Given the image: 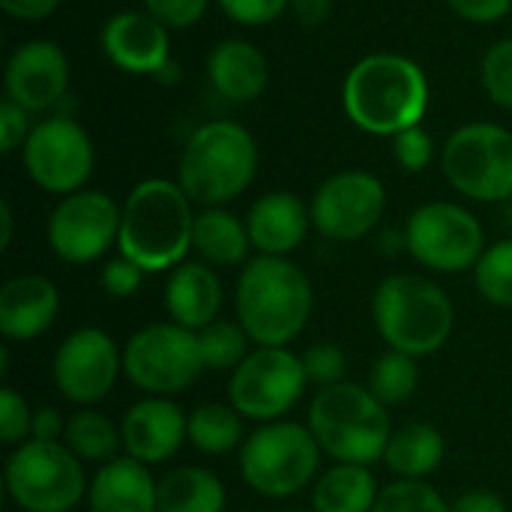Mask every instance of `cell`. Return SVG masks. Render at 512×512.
Returning a JSON list of instances; mask_svg holds the SVG:
<instances>
[{
	"instance_id": "cell-1",
	"label": "cell",
	"mask_w": 512,
	"mask_h": 512,
	"mask_svg": "<svg viewBox=\"0 0 512 512\" xmlns=\"http://www.w3.org/2000/svg\"><path fill=\"white\" fill-rule=\"evenodd\" d=\"M312 306V282L288 258L258 255L246 261L234 288L237 321L258 348L291 345L306 330Z\"/></svg>"
},
{
	"instance_id": "cell-2",
	"label": "cell",
	"mask_w": 512,
	"mask_h": 512,
	"mask_svg": "<svg viewBox=\"0 0 512 512\" xmlns=\"http://www.w3.org/2000/svg\"><path fill=\"white\" fill-rule=\"evenodd\" d=\"M342 102L363 132L396 138L426 117L429 78L402 54H369L348 72Z\"/></svg>"
},
{
	"instance_id": "cell-3",
	"label": "cell",
	"mask_w": 512,
	"mask_h": 512,
	"mask_svg": "<svg viewBox=\"0 0 512 512\" xmlns=\"http://www.w3.org/2000/svg\"><path fill=\"white\" fill-rule=\"evenodd\" d=\"M192 228V201L180 183L153 177L129 192L117 246L144 273H162L183 264L192 249Z\"/></svg>"
},
{
	"instance_id": "cell-4",
	"label": "cell",
	"mask_w": 512,
	"mask_h": 512,
	"mask_svg": "<svg viewBox=\"0 0 512 512\" xmlns=\"http://www.w3.org/2000/svg\"><path fill=\"white\" fill-rule=\"evenodd\" d=\"M372 321L378 336L393 351L420 360L450 342L456 327V306L429 276L396 273L375 288Z\"/></svg>"
},
{
	"instance_id": "cell-5",
	"label": "cell",
	"mask_w": 512,
	"mask_h": 512,
	"mask_svg": "<svg viewBox=\"0 0 512 512\" xmlns=\"http://www.w3.org/2000/svg\"><path fill=\"white\" fill-rule=\"evenodd\" d=\"M258 171V144L234 120H213L192 132L183 147L177 183L192 204L222 207L243 195Z\"/></svg>"
},
{
	"instance_id": "cell-6",
	"label": "cell",
	"mask_w": 512,
	"mask_h": 512,
	"mask_svg": "<svg viewBox=\"0 0 512 512\" xmlns=\"http://www.w3.org/2000/svg\"><path fill=\"white\" fill-rule=\"evenodd\" d=\"M333 462L372 465L384 459L393 438L387 405L369 387L342 381L315 393L306 423Z\"/></svg>"
},
{
	"instance_id": "cell-7",
	"label": "cell",
	"mask_w": 512,
	"mask_h": 512,
	"mask_svg": "<svg viewBox=\"0 0 512 512\" xmlns=\"http://www.w3.org/2000/svg\"><path fill=\"white\" fill-rule=\"evenodd\" d=\"M321 447L309 426L276 420L255 429L240 447V474L264 498H294L315 480Z\"/></svg>"
},
{
	"instance_id": "cell-8",
	"label": "cell",
	"mask_w": 512,
	"mask_h": 512,
	"mask_svg": "<svg viewBox=\"0 0 512 512\" xmlns=\"http://www.w3.org/2000/svg\"><path fill=\"white\" fill-rule=\"evenodd\" d=\"M6 492L21 512H69L87 498L81 459L63 441H24L6 459Z\"/></svg>"
},
{
	"instance_id": "cell-9",
	"label": "cell",
	"mask_w": 512,
	"mask_h": 512,
	"mask_svg": "<svg viewBox=\"0 0 512 512\" xmlns=\"http://www.w3.org/2000/svg\"><path fill=\"white\" fill-rule=\"evenodd\" d=\"M204 372L198 333L174 321L141 327L123 348V375L150 396H177Z\"/></svg>"
},
{
	"instance_id": "cell-10",
	"label": "cell",
	"mask_w": 512,
	"mask_h": 512,
	"mask_svg": "<svg viewBox=\"0 0 512 512\" xmlns=\"http://www.w3.org/2000/svg\"><path fill=\"white\" fill-rule=\"evenodd\" d=\"M444 174L456 192L474 201L512 198V132L495 123L456 129L441 153Z\"/></svg>"
},
{
	"instance_id": "cell-11",
	"label": "cell",
	"mask_w": 512,
	"mask_h": 512,
	"mask_svg": "<svg viewBox=\"0 0 512 512\" xmlns=\"http://www.w3.org/2000/svg\"><path fill=\"white\" fill-rule=\"evenodd\" d=\"M402 234L408 255L435 273L474 270L486 252V234L480 219L450 201H432L417 207Z\"/></svg>"
},
{
	"instance_id": "cell-12",
	"label": "cell",
	"mask_w": 512,
	"mask_h": 512,
	"mask_svg": "<svg viewBox=\"0 0 512 512\" xmlns=\"http://www.w3.org/2000/svg\"><path fill=\"white\" fill-rule=\"evenodd\" d=\"M303 357L288 348H258L252 351L228 381V405L255 423L282 420L306 393Z\"/></svg>"
},
{
	"instance_id": "cell-13",
	"label": "cell",
	"mask_w": 512,
	"mask_h": 512,
	"mask_svg": "<svg viewBox=\"0 0 512 512\" xmlns=\"http://www.w3.org/2000/svg\"><path fill=\"white\" fill-rule=\"evenodd\" d=\"M24 165L30 180L51 195H72L90 180L96 153L90 135L66 114L45 117L24 141Z\"/></svg>"
},
{
	"instance_id": "cell-14",
	"label": "cell",
	"mask_w": 512,
	"mask_h": 512,
	"mask_svg": "<svg viewBox=\"0 0 512 512\" xmlns=\"http://www.w3.org/2000/svg\"><path fill=\"white\" fill-rule=\"evenodd\" d=\"M123 210L96 189L66 195L48 219V243L66 264H93L120 237Z\"/></svg>"
},
{
	"instance_id": "cell-15",
	"label": "cell",
	"mask_w": 512,
	"mask_h": 512,
	"mask_svg": "<svg viewBox=\"0 0 512 512\" xmlns=\"http://www.w3.org/2000/svg\"><path fill=\"white\" fill-rule=\"evenodd\" d=\"M384 183L369 171H342L321 183L312 198V225L336 243H354L372 234L384 216Z\"/></svg>"
},
{
	"instance_id": "cell-16",
	"label": "cell",
	"mask_w": 512,
	"mask_h": 512,
	"mask_svg": "<svg viewBox=\"0 0 512 512\" xmlns=\"http://www.w3.org/2000/svg\"><path fill=\"white\" fill-rule=\"evenodd\" d=\"M123 369V354L117 342L99 327H81L69 333L51 363L54 384L63 399L75 405H96L102 402Z\"/></svg>"
},
{
	"instance_id": "cell-17",
	"label": "cell",
	"mask_w": 512,
	"mask_h": 512,
	"mask_svg": "<svg viewBox=\"0 0 512 512\" xmlns=\"http://www.w3.org/2000/svg\"><path fill=\"white\" fill-rule=\"evenodd\" d=\"M69 87V60L51 39L18 45L6 63V96L24 111H45L63 99Z\"/></svg>"
},
{
	"instance_id": "cell-18",
	"label": "cell",
	"mask_w": 512,
	"mask_h": 512,
	"mask_svg": "<svg viewBox=\"0 0 512 512\" xmlns=\"http://www.w3.org/2000/svg\"><path fill=\"white\" fill-rule=\"evenodd\" d=\"M120 435L126 456L141 465H162L189 441V417L168 396H147L126 411Z\"/></svg>"
},
{
	"instance_id": "cell-19",
	"label": "cell",
	"mask_w": 512,
	"mask_h": 512,
	"mask_svg": "<svg viewBox=\"0 0 512 512\" xmlns=\"http://www.w3.org/2000/svg\"><path fill=\"white\" fill-rule=\"evenodd\" d=\"M108 60L129 75H159L168 69V27L150 12H120L102 30Z\"/></svg>"
},
{
	"instance_id": "cell-20",
	"label": "cell",
	"mask_w": 512,
	"mask_h": 512,
	"mask_svg": "<svg viewBox=\"0 0 512 512\" xmlns=\"http://www.w3.org/2000/svg\"><path fill=\"white\" fill-rule=\"evenodd\" d=\"M60 312V294L51 279L21 273L0 288V333L9 342L39 339Z\"/></svg>"
},
{
	"instance_id": "cell-21",
	"label": "cell",
	"mask_w": 512,
	"mask_h": 512,
	"mask_svg": "<svg viewBox=\"0 0 512 512\" xmlns=\"http://www.w3.org/2000/svg\"><path fill=\"white\" fill-rule=\"evenodd\" d=\"M309 225H312L309 207L291 192L261 195L246 216L252 249H258V255H273V258L291 255L306 240Z\"/></svg>"
},
{
	"instance_id": "cell-22",
	"label": "cell",
	"mask_w": 512,
	"mask_h": 512,
	"mask_svg": "<svg viewBox=\"0 0 512 512\" xmlns=\"http://www.w3.org/2000/svg\"><path fill=\"white\" fill-rule=\"evenodd\" d=\"M90 512H159V480L132 456L105 462L87 486Z\"/></svg>"
},
{
	"instance_id": "cell-23",
	"label": "cell",
	"mask_w": 512,
	"mask_h": 512,
	"mask_svg": "<svg viewBox=\"0 0 512 512\" xmlns=\"http://www.w3.org/2000/svg\"><path fill=\"white\" fill-rule=\"evenodd\" d=\"M222 282L207 261H183L171 270L165 282V312L174 324L186 330H204L219 321Z\"/></svg>"
},
{
	"instance_id": "cell-24",
	"label": "cell",
	"mask_w": 512,
	"mask_h": 512,
	"mask_svg": "<svg viewBox=\"0 0 512 512\" xmlns=\"http://www.w3.org/2000/svg\"><path fill=\"white\" fill-rule=\"evenodd\" d=\"M207 75L216 93L228 102H252L264 93L270 81V66L264 51L243 39L219 42L207 57Z\"/></svg>"
},
{
	"instance_id": "cell-25",
	"label": "cell",
	"mask_w": 512,
	"mask_h": 512,
	"mask_svg": "<svg viewBox=\"0 0 512 512\" xmlns=\"http://www.w3.org/2000/svg\"><path fill=\"white\" fill-rule=\"evenodd\" d=\"M378 495L381 489L369 465L336 462L312 486V512H372Z\"/></svg>"
},
{
	"instance_id": "cell-26",
	"label": "cell",
	"mask_w": 512,
	"mask_h": 512,
	"mask_svg": "<svg viewBox=\"0 0 512 512\" xmlns=\"http://www.w3.org/2000/svg\"><path fill=\"white\" fill-rule=\"evenodd\" d=\"M192 249L210 264V267H237L246 261L252 240L246 222H240L234 213L222 207H204L195 216L192 228Z\"/></svg>"
},
{
	"instance_id": "cell-27",
	"label": "cell",
	"mask_w": 512,
	"mask_h": 512,
	"mask_svg": "<svg viewBox=\"0 0 512 512\" xmlns=\"http://www.w3.org/2000/svg\"><path fill=\"white\" fill-rule=\"evenodd\" d=\"M444 435L429 426V423H408L393 432L384 465L399 477V480H426L435 474L444 462Z\"/></svg>"
},
{
	"instance_id": "cell-28",
	"label": "cell",
	"mask_w": 512,
	"mask_h": 512,
	"mask_svg": "<svg viewBox=\"0 0 512 512\" xmlns=\"http://www.w3.org/2000/svg\"><path fill=\"white\" fill-rule=\"evenodd\" d=\"M225 501L222 480L207 468L183 465L159 480V512H222Z\"/></svg>"
},
{
	"instance_id": "cell-29",
	"label": "cell",
	"mask_w": 512,
	"mask_h": 512,
	"mask_svg": "<svg viewBox=\"0 0 512 512\" xmlns=\"http://www.w3.org/2000/svg\"><path fill=\"white\" fill-rule=\"evenodd\" d=\"M189 441L204 456H228L243 447V417L231 405H198L189 414Z\"/></svg>"
},
{
	"instance_id": "cell-30",
	"label": "cell",
	"mask_w": 512,
	"mask_h": 512,
	"mask_svg": "<svg viewBox=\"0 0 512 512\" xmlns=\"http://www.w3.org/2000/svg\"><path fill=\"white\" fill-rule=\"evenodd\" d=\"M63 444L81 459V462H111L117 459V450L123 444L120 429L99 411H78L66 420Z\"/></svg>"
},
{
	"instance_id": "cell-31",
	"label": "cell",
	"mask_w": 512,
	"mask_h": 512,
	"mask_svg": "<svg viewBox=\"0 0 512 512\" xmlns=\"http://www.w3.org/2000/svg\"><path fill=\"white\" fill-rule=\"evenodd\" d=\"M417 384H420L417 357H408L393 348L381 354L369 369V390L384 405H405L417 393Z\"/></svg>"
},
{
	"instance_id": "cell-32",
	"label": "cell",
	"mask_w": 512,
	"mask_h": 512,
	"mask_svg": "<svg viewBox=\"0 0 512 512\" xmlns=\"http://www.w3.org/2000/svg\"><path fill=\"white\" fill-rule=\"evenodd\" d=\"M198 345H201V357L207 369L225 372V369H237L246 357H249V336L240 324L234 321H213L204 330H198Z\"/></svg>"
},
{
	"instance_id": "cell-33",
	"label": "cell",
	"mask_w": 512,
	"mask_h": 512,
	"mask_svg": "<svg viewBox=\"0 0 512 512\" xmlns=\"http://www.w3.org/2000/svg\"><path fill=\"white\" fill-rule=\"evenodd\" d=\"M474 285L492 306L512 309V240H501L483 252L474 267Z\"/></svg>"
},
{
	"instance_id": "cell-34",
	"label": "cell",
	"mask_w": 512,
	"mask_h": 512,
	"mask_svg": "<svg viewBox=\"0 0 512 512\" xmlns=\"http://www.w3.org/2000/svg\"><path fill=\"white\" fill-rule=\"evenodd\" d=\"M372 512H453V504L423 480H396L381 489Z\"/></svg>"
},
{
	"instance_id": "cell-35",
	"label": "cell",
	"mask_w": 512,
	"mask_h": 512,
	"mask_svg": "<svg viewBox=\"0 0 512 512\" xmlns=\"http://www.w3.org/2000/svg\"><path fill=\"white\" fill-rule=\"evenodd\" d=\"M483 87L501 108H512V39L495 42L483 57Z\"/></svg>"
},
{
	"instance_id": "cell-36",
	"label": "cell",
	"mask_w": 512,
	"mask_h": 512,
	"mask_svg": "<svg viewBox=\"0 0 512 512\" xmlns=\"http://www.w3.org/2000/svg\"><path fill=\"white\" fill-rule=\"evenodd\" d=\"M303 369H306V378L309 384L315 387H333V384H342L345 381V372H348V357L339 345L333 342H318L312 348H306L303 354Z\"/></svg>"
},
{
	"instance_id": "cell-37",
	"label": "cell",
	"mask_w": 512,
	"mask_h": 512,
	"mask_svg": "<svg viewBox=\"0 0 512 512\" xmlns=\"http://www.w3.org/2000/svg\"><path fill=\"white\" fill-rule=\"evenodd\" d=\"M30 429H33V411L24 402V396L12 387L0 390V441L9 447H21L24 441H30Z\"/></svg>"
},
{
	"instance_id": "cell-38",
	"label": "cell",
	"mask_w": 512,
	"mask_h": 512,
	"mask_svg": "<svg viewBox=\"0 0 512 512\" xmlns=\"http://www.w3.org/2000/svg\"><path fill=\"white\" fill-rule=\"evenodd\" d=\"M393 153H396V162L405 171H423L435 156V144H432V135L423 126H411V129H405V132H399L393 138Z\"/></svg>"
},
{
	"instance_id": "cell-39",
	"label": "cell",
	"mask_w": 512,
	"mask_h": 512,
	"mask_svg": "<svg viewBox=\"0 0 512 512\" xmlns=\"http://www.w3.org/2000/svg\"><path fill=\"white\" fill-rule=\"evenodd\" d=\"M219 6L237 24L261 27V24L276 21L291 6V0H219Z\"/></svg>"
},
{
	"instance_id": "cell-40",
	"label": "cell",
	"mask_w": 512,
	"mask_h": 512,
	"mask_svg": "<svg viewBox=\"0 0 512 512\" xmlns=\"http://www.w3.org/2000/svg\"><path fill=\"white\" fill-rule=\"evenodd\" d=\"M141 282H144V270L135 261H129L126 255H117L102 267V288L117 300L132 297L141 288Z\"/></svg>"
},
{
	"instance_id": "cell-41",
	"label": "cell",
	"mask_w": 512,
	"mask_h": 512,
	"mask_svg": "<svg viewBox=\"0 0 512 512\" xmlns=\"http://www.w3.org/2000/svg\"><path fill=\"white\" fill-rule=\"evenodd\" d=\"M207 3L210 0H144L147 12L162 21L168 30H180V27H189L195 24L204 12H207Z\"/></svg>"
},
{
	"instance_id": "cell-42",
	"label": "cell",
	"mask_w": 512,
	"mask_h": 512,
	"mask_svg": "<svg viewBox=\"0 0 512 512\" xmlns=\"http://www.w3.org/2000/svg\"><path fill=\"white\" fill-rule=\"evenodd\" d=\"M30 111H24L18 102H12L9 96L0 102V150L12 153L15 147H21L30 135Z\"/></svg>"
},
{
	"instance_id": "cell-43",
	"label": "cell",
	"mask_w": 512,
	"mask_h": 512,
	"mask_svg": "<svg viewBox=\"0 0 512 512\" xmlns=\"http://www.w3.org/2000/svg\"><path fill=\"white\" fill-rule=\"evenodd\" d=\"M447 3L465 21H480V24L504 18L512 6V0H447Z\"/></svg>"
},
{
	"instance_id": "cell-44",
	"label": "cell",
	"mask_w": 512,
	"mask_h": 512,
	"mask_svg": "<svg viewBox=\"0 0 512 512\" xmlns=\"http://www.w3.org/2000/svg\"><path fill=\"white\" fill-rule=\"evenodd\" d=\"M453 512H507V507L489 489H468L453 501Z\"/></svg>"
},
{
	"instance_id": "cell-45",
	"label": "cell",
	"mask_w": 512,
	"mask_h": 512,
	"mask_svg": "<svg viewBox=\"0 0 512 512\" xmlns=\"http://www.w3.org/2000/svg\"><path fill=\"white\" fill-rule=\"evenodd\" d=\"M63 432H66V423L54 408L33 411V429H30L33 441H63Z\"/></svg>"
},
{
	"instance_id": "cell-46",
	"label": "cell",
	"mask_w": 512,
	"mask_h": 512,
	"mask_svg": "<svg viewBox=\"0 0 512 512\" xmlns=\"http://www.w3.org/2000/svg\"><path fill=\"white\" fill-rule=\"evenodd\" d=\"M57 6H60V0H0V9L21 21H39V18L51 15Z\"/></svg>"
},
{
	"instance_id": "cell-47",
	"label": "cell",
	"mask_w": 512,
	"mask_h": 512,
	"mask_svg": "<svg viewBox=\"0 0 512 512\" xmlns=\"http://www.w3.org/2000/svg\"><path fill=\"white\" fill-rule=\"evenodd\" d=\"M291 12L303 27H321L333 12V0H291Z\"/></svg>"
},
{
	"instance_id": "cell-48",
	"label": "cell",
	"mask_w": 512,
	"mask_h": 512,
	"mask_svg": "<svg viewBox=\"0 0 512 512\" xmlns=\"http://www.w3.org/2000/svg\"><path fill=\"white\" fill-rule=\"evenodd\" d=\"M12 207L9 201H0V249H9L12 243Z\"/></svg>"
},
{
	"instance_id": "cell-49",
	"label": "cell",
	"mask_w": 512,
	"mask_h": 512,
	"mask_svg": "<svg viewBox=\"0 0 512 512\" xmlns=\"http://www.w3.org/2000/svg\"><path fill=\"white\" fill-rule=\"evenodd\" d=\"M288 512H303V510H288Z\"/></svg>"
}]
</instances>
